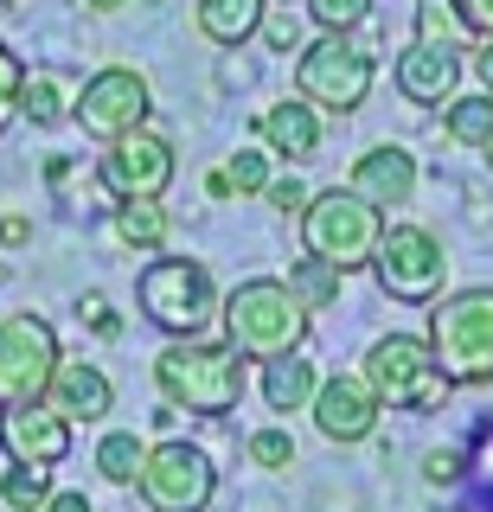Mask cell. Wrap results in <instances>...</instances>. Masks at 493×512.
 <instances>
[{
    "mask_svg": "<svg viewBox=\"0 0 493 512\" xmlns=\"http://www.w3.org/2000/svg\"><path fill=\"white\" fill-rule=\"evenodd\" d=\"M154 384L173 410L225 416L244 397V352L231 340H167L154 352Z\"/></svg>",
    "mask_w": 493,
    "mask_h": 512,
    "instance_id": "6da1fadb",
    "label": "cell"
},
{
    "mask_svg": "<svg viewBox=\"0 0 493 512\" xmlns=\"http://www.w3.org/2000/svg\"><path fill=\"white\" fill-rule=\"evenodd\" d=\"M218 320H225V340L244 359H282V352H301V340H308V308L295 301V288L282 276H250L231 295H218Z\"/></svg>",
    "mask_w": 493,
    "mask_h": 512,
    "instance_id": "7a4b0ae2",
    "label": "cell"
},
{
    "mask_svg": "<svg viewBox=\"0 0 493 512\" xmlns=\"http://www.w3.org/2000/svg\"><path fill=\"white\" fill-rule=\"evenodd\" d=\"M378 237H385V212H378L372 199H359L353 186L308 192V205H301V244H308V256L333 263L340 276L372 269Z\"/></svg>",
    "mask_w": 493,
    "mask_h": 512,
    "instance_id": "3957f363",
    "label": "cell"
},
{
    "mask_svg": "<svg viewBox=\"0 0 493 512\" xmlns=\"http://www.w3.org/2000/svg\"><path fill=\"white\" fill-rule=\"evenodd\" d=\"M423 340H429L449 384H493V288L436 295Z\"/></svg>",
    "mask_w": 493,
    "mask_h": 512,
    "instance_id": "277c9868",
    "label": "cell"
},
{
    "mask_svg": "<svg viewBox=\"0 0 493 512\" xmlns=\"http://www.w3.org/2000/svg\"><path fill=\"white\" fill-rule=\"evenodd\" d=\"M378 84V58L353 32H321L295 52V96L314 103L321 116H353Z\"/></svg>",
    "mask_w": 493,
    "mask_h": 512,
    "instance_id": "5b68a950",
    "label": "cell"
},
{
    "mask_svg": "<svg viewBox=\"0 0 493 512\" xmlns=\"http://www.w3.org/2000/svg\"><path fill=\"white\" fill-rule=\"evenodd\" d=\"M135 301L167 340H199L218 314V282L205 276V263H193V256H154L135 276Z\"/></svg>",
    "mask_w": 493,
    "mask_h": 512,
    "instance_id": "8992f818",
    "label": "cell"
},
{
    "mask_svg": "<svg viewBox=\"0 0 493 512\" xmlns=\"http://www.w3.org/2000/svg\"><path fill=\"white\" fill-rule=\"evenodd\" d=\"M365 384L378 391L385 410H442L455 384L442 378L436 352H429L423 333H385L365 352Z\"/></svg>",
    "mask_w": 493,
    "mask_h": 512,
    "instance_id": "52a82bcc",
    "label": "cell"
},
{
    "mask_svg": "<svg viewBox=\"0 0 493 512\" xmlns=\"http://www.w3.org/2000/svg\"><path fill=\"white\" fill-rule=\"evenodd\" d=\"M58 333L45 314H0V410L39 404L58 372Z\"/></svg>",
    "mask_w": 493,
    "mask_h": 512,
    "instance_id": "ba28073f",
    "label": "cell"
},
{
    "mask_svg": "<svg viewBox=\"0 0 493 512\" xmlns=\"http://www.w3.org/2000/svg\"><path fill=\"white\" fill-rule=\"evenodd\" d=\"M372 276L391 301H410V308H429L449 282V256L442 244L423 231V224H391L372 250Z\"/></svg>",
    "mask_w": 493,
    "mask_h": 512,
    "instance_id": "9c48e42d",
    "label": "cell"
},
{
    "mask_svg": "<svg viewBox=\"0 0 493 512\" xmlns=\"http://www.w3.org/2000/svg\"><path fill=\"white\" fill-rule=\"evenodd\" d=\"M148 116H154V90L135 64H103V71H90L71 96V122L97 141L129 135V128H141Z\"/></svg>",
    "mask_w": 493,
    "mask_h": 512,
    "instance_id": "30bf717a",
    "label": "cell"
},
{
    "mask_svg": "<svg viewBox=\"0 0 493 512\" xmlns=\"http://www.w3.org/2000/svg\"><path fill=\"white\" fill-rule=\"evenodd\" d=\"M135 487H141V500H148V512H205L212 493H218V468L193 442H154L148 455H141Z\"/></svg>",
    "mask_w": 493,
    "mask_h": 512,
    "instance_id": "8fae6325",
    "label": "cell"
},
{
    "mask_svg": "<svg viewBox=\"0 0 493 512\" xmlns=\"http://www.w3.org/2000/svg\"><path fill=\"white\" fill-rule=\"evenodd\" d=\"M173 173H180L173 141L148 122L116 135V141H103V154H97V180H103L109 199H167Z\"/></svg>",
    "mask_w": 493,
    "mask_h": 512,
    "instance_id": "7c38bea8",
    "label": "cell"
},
{
    "mask_svg": "<svg viewBox=\"0 0 493 512\" xmlns=\"http://www.w3.org/2000/svg\"><path fill=\"white\" fill-rule=\"evenodd\" d=\"M308 410H314V429H321L327 442H365L378 429V391L365 384V372H333L314 384V397H308Z\"/></svg>",
    "mask_w": 493,
    "mask_h": 512,
    "instance_id": "4fadbf2b",
    "label": "cell"
},
{
    "mask_svg": "<svg viewBox=\"0 0 493 512\" xmlns=\"http://www.w3.org/2000/svg\"><path fill=\"white\" fill-rule=\"evenodd\" d=\"M0 448H7V461H26V468H58L71 455V416L52 410L45 397L13 404L0 410Z\"/></svg>",
    "mask_w": 493,
    "mask_h": 512,
    "instance_id": "5bb4252c",
    "label": "cell"
},
{
    "mask_svg": "<svg viewBox=\"0 0 493 512\" xmlns=\"http://www.w3.org/2000/svg\"><path fill=\"white\" fill-rule=\"evenodd\" d=\"M397 90L404 103L417 109H436V103H455V84H461V52L455 45H423L410 39V52H397Z\"/></svg>",
    "mask_w": 493,
    "mask_h": 512,
    "instance_id": "9a60e30c",
    "label": "cell"
},
{
    "mask_svg": "<svg viewBox=\"0 0 493 512\" xmlns=\"http://www.w3.org/2000/svg\"><path fill=\"white\" fill-rule=\"evenodd\" d=\"M353 192L359 199H372L378 212H391V205H410V192H417V154L397 148V141H378V148H365L353 160Z\"/></svg>",
    "mask_w": 493,
    "mask_h": 512,
    "instance_id": "2e32d148",
    "label": "cell"
},
{
    "mask_svg": "<svg viewBox=\"0 0 493 512\" xmlns=\"http://www.w3.org/2000/svg\"><path fill=\"white\" fill-rule=\"evenodd\" d=\"M45 404H52V410H65L71 423H103V416L116 410V384H109V378L97 372V365H84V359H58Z\"/></svg>",
    "mask_w": 493,
    "mask_h": 512,
    "instance_id": "e0dca14e",
    "label": "cell"
},
{
    "mask_svg": "<svg viewBox=\"0 0 493 512\" xmlns=\"http://www.w3.org/2000/svg\"><path fill=\"white\" fill-rule=\"evenodd\" d=\"M257 135L282 160H314V148H321V109L301 103V96H282V103H269L257 116Z\"/></svg>",
    "mask_w": 493,
    "mask_h": 512,
    "instance_id": "ac0fdd59",
    "label": "cell"
},
{
    "mask_svg": "<svg viewBox=\"0 0 493 512\" xmlns=\"http://www.w3.org/2000/svg\"><path fill=\"white\" fill-rule=\"evenodd\" d=\"M269 0H193V26L205 45H218V52H244L250 39H257Z\"/></svg>",
    "mask_w": 493,
    "mask_h": 512,
    "instance_id": "d6986e66",
    "label": "cell"
},
{
    "mask_svg": "<svg viewBox=\"0 0 493 512\" xmlns=\"http://www.w3.org/2000/svg\"><path fill=\"white\" fill-rule=\"evenodd\" d=\"M314 365L301 359V352H282V359H263V404L269 410H308V397H314Z\"/></svg>",
    "mask_w": 493,
    "mask_h": 512,
    "instance_id": "ffe728a7",
    "label": "cell"
},
{
    "mask_svg": "<svg viewBox=\"0 0 493 512\" xmlns=\"http://www.w3.org/2000/svg\"><path fill=\"white\" fill-rule=\"evenodd\" d=\"M167 231H173V218H167L161 199H116V237L135 256H154L167 244Z\"/></svg>",
    "mask_w": 493,
    "mask_h": 512,
    "instance_id": "44dd1931",
    "label": "cell"
},
{
    "mask_svg": "<svg viewBox=\"0 0 493 512\" xmlns=\"http://www.w3.org/2000/svg\"><path fill=\"white\" fill-rule=\"evenodd\" d=\"M20 116L33 128H58L71 122V90L58 71H26V90H20Z\"/></svg>",
    "mask_w": 493,
    "mask_h": 512,
    "instance_id": "7402d4cb",
    "label": "cell"
},
{
    "mask_svg": "<svg viewBox=\"0 0 493 512\" xmlns=\"http://www.w3.org/2000/svg\"><path fill=\"white\" fill-rule=\"evenodd\" d=\"M442 135L455 141V148H481L493 135V96L474 90V96H455V103H442Z\"/></svg>",
    "mask_w": 493,
    "mask_h": 512,
    "instance_id": "603a6c76",
    "label": "cell"
},
{
    "mask_svg": "<svg viewBox=\"0 0 493 512\" xmlns=\"http://www.w3.org/2000/svg\"><path fill=\"white\" fill-rule=\"evenodd\" d=\"M141 455H148V442H141L135 429H109V436L97 442V474H103V480H116V487H135Z\"/></svg>",
    "mask_w": 493,
    "mask_h": 512,
    "instance_id": "cb8c5ba5",
    "label": "cell"
},
{
    "mask_svg": "<svg viewBox=\"0 0 493 512\" xmlns=\"http://www.w3.org/2000/svg\"><path fill=\"white\" fill-rule=\"evenodd\" d=\"M340 269H333V263H321V256H301V263L289 269V288H295V301H301V308H333V301H340Z\"/></svg>",
    "mask_w": 493,
    "mask_h": 512,
    "instance_id": "d4e9b609",
    "label": "cell"
},
{
    "mask_svg": "<svg viewBox=\"0 0 493 512\" xmlns=\"http://www.w3.org/2000/svg\"><path fill=\"white\" fill-rule=\"evenodd\" d=\"M410 26H417V39H423V45H455V52H461V39H474L455 0H417Z\"/></svg>",
    "mask_w": 493,
    "mask_h": 512,
    "instance_id": "484cf974",
    "label": "cell"
},
{
    "mask_svg": "<svg viewBox=\"0 0 493 512\" xmlns=\"http://www.w3.org/2000/svg\"><path fill=\"white\" fill-rule=\"evenodd\" d=\"M0 500L13 512H45L52 500V468H26V461H13L7 474H0Z\"/></svg>",
    "mask_w": 493,
    "mask_h": 512,
    "instance_id": "4316f807",
    "label": "cell"
},
{
    "mask_svg": "<svg viewBox=\"0 0 493 512\" xmlns=\"http://www.w3.org/2000/svg\"><path fill=\"white\" fill-rule=\"evenodd\" d=\"M269 160H276V154H269V148H237L231 154V192H237V199H263V186L269 180H276V167H269Z\"/></svg>",
    "mask_w": 493,
    "mask_h": 512,
    "instance_id": "83f0119b",
    "label": "cell"
},
{
    "mask_svg": "<svg viewBox=\"0 0 493 512\" xmlns=\"http://www.w3.org/2000/svg\"><path fill=\"white\" fill-rule=\"evenodd\" d=\"M257 39L269 45V52H282V58H289V52H301V45H308V39H301V13H289V0H269V13H263Z\"/></svg>",
    "mask_w": 493,
    "mask_h": 512,
    "instance_id": "f1b7e54d",
    "label": "cell"
},
{
    "mask_svg": "<svg viewBox=\"0 0 493 512\" xmlns=\"http://www.w3.org/2000/svg\"><path fill=\"white\" fill-rule=\"evenodd\" d=\"M20 90H26V58L0 39V135L20 122Z\"/></svg>",
    "mask_w": 493,
    "mask_h": 512,
    "instance_id": "f546056e",
    "label": "cell"
},
{
    "mask_svg": "<svg viewBox=\"0 0 493 512\" xmlns=\"http://www.w3.org/2000/svg\"><path fill=\"white\" fill-rule=\"evenodd\" d=\"M308 20L321 32H359L372 20V0H308Z\"/></svg>",
    "mask_w": 493,
    "mask_h": 512,
    "instance_id": "4dcf8cb0",
    "label": "cell"
},
{
    "mask_svg": "<svg viewBox=\"0 0 493 512\" xmlns=\"http://www.w3.org/2000/svg\"><path fill=\"white\" fill-rule=\"evenodd\" d=\"M250 461H257V468H269V474H282V468L295 461L289 429H257V436H250Z\"/></svg>",
    "mask_w": 493,
    "mask_h": 512,
    "instance_id": "1f68e13d",
    "label": "cell"
},
{
    "mask_svg": "<svg viewBox=\"0 0 493 512\" xmlns=\"http://www.w3.org/2000/svg\"><path fill=\"white\" fill-rule=\"evenodd\" d=\"M263 199H269V212L301 218V205H308V186H301L295 173H282V180H269V186H263Z\"/></svg>",
    "mask_w": 493,
    "mask_h": 512,
    "instance_id": "d6a6232c",
    "label": "cell"
},
{
    "mask_svg": "<svg viewBox=\"0 0 493 512\" xmlns=\"http://www.w3.org/2000/svg\"><path fill=\"white\" fill-rule=\"evenodd\" d=\"M77 314H84V320H90V327H97V333H103V340H116V333H122V320H116V314H109V301H103V295H84V301H77Z\"/></svg>",
    "mask_w": 493,
    "mask_h": 512,
    "instance_id": "836d02e7",
    "label": "cell"
},
{
    "mask_svg": "<svg viewBox=\"0 0 493 512\" xmlns=\"http://www.w3.org/2000/svg\"><path fill=\"white\" fill-rule=\"evenodd\" d=\"M461 7V20H468L474 39H493V0H455Z\"/></svg>",
    "mask_w": 493,
    "mask_h": 512,
    "instance_id": "e575fe53",
    "label": "cell"
},
{
    "mask_svg": "<svg viewBox=\"0 0 493 512\" xmlns=\"http://www.w3.org/2000/svg\"><path fill=\"white\" fill-rule=\"evenodd\" d=\"M455 474H461V455H455V448H436V455L423 461V480H436V487H442V480H455Z\"/></svg>",
    "mask_w": 493,
    "mask_h": 512,
    "instance_id": "d590c367",
    "label": "cell"
},
{
    "mask_svg": "<svg viewBox=\"0 0 493 512\" xmlns=\"http://www.w3.org/2000/svg\"><path fill=\"white\" fill-rule=\"evenodd\" d=\"M26 237H33V224H26L20 212H0V244H7V250H20Z\"/></svg>",
    "mask_w": 493,
    "mask_h": 512,
    "instance_id": "8d00e7d4",
    "label": "cell"
},
{
    "mask_svg": "<svg viewBox=\"0 0 493 512\" xmlns=\"http://www.w3.org/2000/svg\"><path fill=\"white\" fill-rule=\"evenodd\" d=\"M474 77H481V90L493 96V39H474Z\"/></svg>",
    "mask_w": 493,
    "mask_h": 512,
    "instance_id": "74e56055",
    "label": "cell"
},
{
    "mask_svg": "<svg viewBox=\"0 0 493 512\" xmlns=\"http://www.w3.org/2000/svg\"><path fill=\"white\" fill-rule=\"evenodd\" d=\"M45 512H97L84 500V493H52V500H45Z\"/></svg>",
    "mask_w": 493,
    "mask_h": 512,
    "instance_id": "f35d334b",
    "label": "cell"
},
{
    "mask_svg": "<svg viewBox=\"0 0 493 512\" xmlns=\"http://www.w3.org/2000/svg\"><path fill=\"white\" fill-rule=\"evenodd\" d=\"M205 192H212V199H237V192H231V173H225V167H212V173H205Z\"/></svg>",
    "mask_w": 493,
    "mask_h": 512,
    "instance_id": "ab89813d",
    "label": "cell"
},
{
    "mask_svg": "<svg viewBox=\"0 0 493 512\" xmlns=\"http://www.w3.org/2000/svg\"><path fill=\"white\" fill-rule=\"evenodd\" d=\"M45 180L65 186V180H71V160H65V154H52V160H45Z\"/></svg>",
    "mask_w": 493,
    "mask_h": 512,
    "instance_id": "60d3db41",
    "label": "cell"
},
{
    "mask_svg": "<svg viewBox=\"0 0 493 512\" xmlns=\"http://www.w3.org/2000/svg\"><path fill=\"white\" fill-rule=\"evenodd\" d=\"M84 7H90V13H122L129 0H84Z\"/></svg>",
    "mask_w": 493,
    "mask_h": 512,
    "instance_id": "b9f144b4",
    "label": "cell"
},
{
    "mask_svg": "<svg viewBox=\"0 0 493 512\" xmlns=\"http://www.w3.org/2000/svg\"><path fill=\"white\" fill-rule=\"evenodd\" d=\"M481 154H487V167H493V135H487V141H481Z\"/></svg>",
    "mask_w": 493,
    "mask_h": 512,
    "instance_id": "7bdbcfd3",
    "label": "cell"
},
{
    "mask_svg": "<svg viewBox=\"0 0 493 512\" xmlns=\"http://www.w3.org/2000/svg\"><path fill=\"white\" fill-rule=\"evenodd\" d=\"M0 7H13V0H0Z\"/></svg>",
    "mask_w": 493,
    "mask_h": 512,
    "instance_id": "ee69618b",
    "label": "cell"
}]
</instances>
